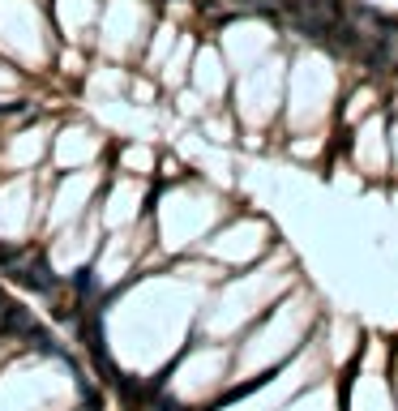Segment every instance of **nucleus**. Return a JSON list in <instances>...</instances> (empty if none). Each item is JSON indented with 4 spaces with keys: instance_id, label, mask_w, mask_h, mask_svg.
Wrapping results in <instances>:
<instances>
[{
    "instance_id": "f257e3e1",
    "label": "nucleus",
    "mask_w": 398,
    "mask_h": 411,
    "mask_svg": "<svg viewBox=\"0 0 398 411\" xmlns=\"http://www.w3.org/2000/svg\"><path fill=\"white\" fill-rule=\"evenodd\" d=\"M9 274H13L22 287H35V291H43V296L56 291V274L47 270L43 253H22V257H13V262H9Z\"/></svg>"
}]
</instances>
